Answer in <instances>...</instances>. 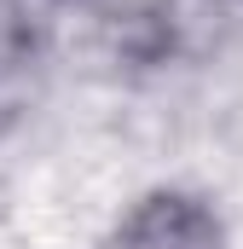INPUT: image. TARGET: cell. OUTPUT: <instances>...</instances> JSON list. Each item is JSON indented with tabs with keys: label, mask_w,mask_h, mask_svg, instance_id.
<instances>
[{
	"label": "cell",
	"mask_w": 243,
	"mask_h": 249,
	"mask_svg": "<svg viewBox=\"0 0 243 249\" xmlns=\"http://www.w3.org/2000/svg\"><path fill=\"white\" fill-rule=\"evenodd\" d=\"M104 249H232V232L214 197L191 186H151L116 214Z\"/></svg>",
	"instance_id": "1"
},
{
	"label": "cell",
	"mask_w": 243,
	"mask_h": 249,
	"mask_svg": "<svg viewBox=\"0 0 243 249\" xmlns=\"http://www.w3.org/2000/svg\"><path fill=\"white\" fill-rule=\"evenodd\" d=\"M35 58V12L23 0H0V75Z\"/></svg>",
	"instance_id": "2"
},
{
	"label": "cell",
	"mask_w": 243,
	"mask_h": 249,
	"mask_svg": "<svg viewBox=\"0 0 243 249\" xmlns=\"http://www.w3.org/2000/svg\"><path fill=\"white\" fill-rule=\"evenodd\" d=\"M214 6H226V12H238V6H243V0H214Z\"/></svg>",
	"instance_id": "3"
}]
</instances>
